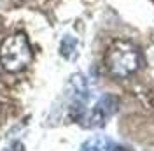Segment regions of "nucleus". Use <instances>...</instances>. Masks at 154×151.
Masks as SVG:
<instances>
[{"label":"nucleus","mask_w":154,"mask_h":151,"mask_svg":"<svg viewBox=\"0 0 154 151\" xmlns=\"http://www.w3.org/2000/svg\"><path fill=\"white\" fill-rule=\"evenodd\" d=\"M103 63L112 77L125 79L128 76L135 74L137 70H140L144 58H142L140 49L133 42L125 40V39H117L107 47Z\"/></svg>","instance_id":"obj_1"},{"label":"nucleus","mask_w":154,"mask_h":151,"mask_svg":"<svg viewBox=\"0 0 154 151\" xmlns=\"http://www.w3.org/2000/svg\"><path fill=\"white\" fill-rule=\"evenodd\" d=\"M32 46L25 34L5 37L0 44V65L7 72H21L32 63Z\"/></svg>","instance_id":"obj_2"},{"label":"nucleus","mask_w":154,"mask_h":151,"mask_svg":"<svg viewBox=\"0 0 154 151\" xmlns=\"http://www.w3.org/2000/svg\"><path fill=\"white\" fill-rule=\"evenodd\" d=\"M67 98H68V114L74 121H81L86 114V105L89 100V88L88 81L82 74H74L67 85Z\"/></svg>","instance_id":"obj_3"},{"label":"nucleus","mask_w":154,"mask_h":151,"mask_svg":"<svg viewBox=\"0 0 154 151\" xmlns=\"http://www.w3.org/2000/svg\"><path fill=\"white\" fill-rule=\"evenodd\" d=\"M117 107H119V98L112 93H105L98 98V102L95 104V107L91 111H86V114L81 118V125L86 127V128H98V127H103L105 121L117 113Z\"/></svg>","instance_id":"obj_4"},{"label":"nucleus","mask_w":154,"mask_h":151,"mask_svg":"<svg viewBox=\"0 0 154 151\" xmlns=\"http://www.w3.org/2000/svg\"><path fill=\"white\" fill-rule=\"evenodd\" d=\"M114 142L110 139H107L103 135H96V137H91L88 139L82 146H81V151H110Z\"/></svg>","instance_id":"obj_5"},{"label":"nucleus","mask_w":154,"mask_h":151,"mask_svg":"<svg viewBox=\"0 0 154 151\" xmlns=\"http://www.w3.org/2000/svg\"><path fill=\"white\" fill-rule=\"evenodd\" d=\"M75 49H77V39L74 35H65L61 39L60 53H61L63 58H74L75 56Z\"/></svg>","instance_id":"obj_6"},{"label":"nucleus","mask_w":154,"mask_h":151,"mask_svg":"<svg viewBox=\"0 0 154 151\" xmlns=\"http://www.w3.org/2000/svg\"><path fill=\"white\" fill-rule=\"evenodd\" d=\"M2 151H26V149H25V144L23 142L16 141V142H12L9 148H5V149H2Z\"/></svg>","instance_id":"obj_7"},{"label":"nucleus","mask_w":154,"mask_h":151,"mask_svg":"<svg viewBox=\"0 0 154 151\" xmlns=\"http://www.w3.org/2000/svg\"><path fill=\"white\" fill-rule=\"evenodd\" d=\"M110 151H133V149H130V148H125V146H117V144H112Z\"/></svg>","instance_id":"obj_8"}]
</instances>
